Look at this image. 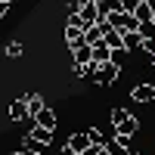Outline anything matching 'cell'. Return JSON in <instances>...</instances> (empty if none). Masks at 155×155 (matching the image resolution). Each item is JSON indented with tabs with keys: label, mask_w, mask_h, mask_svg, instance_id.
<instances>
[{
	"label": "cell",
	"mask_w": 155,
	"mask_h": 155,
	"mask_svg": "<svg viewBox=\"0 0 155 155\" xmlns=\"http://www.w3.org/2000/svg\"><path fill=\"white\" fill-rule=\"evenodd\" d=\"M112 127H115V137H127L130 140L137 134L140 121H137V115L127 112V109H112Z\"/></svg>",
	"instance_id": "cell-1"
},
{
	"label": "cell",
	"mask_w": 155,
	"mask_h": 155,
	"mask_svg": "<svg viewBox=\"0 0 155 155\" xmlns=\"http://www.w3.org/2000/svg\"><path fill=\"white\" fill-rule=\"evenodd\" d=\"M118 74H121V68H118V65H112V62H106V65H99V71H96L93 81L102 84V87H109V84L118 81Z\"/></svg>",
	"instance_id": "cell-2"
},
{
	"label": "cell",
	"mask_w": 155,
	"mask_h": 155,
	"mask_svg": "<svg viewBox=\"0 0 155 155\" xmlns=\"http://www.w3.org/2000/svg\"><path fill=\"white\" fill-rule=\"evenodd\" d=\"M106 152L109 155H130L134 149H130V140H127V137H112L106 143Z\"/></svg>",
	"instance_id": "cell-3"
},
{
	"label": "cell",
	"mask_w": 155,
	"mask_h": 155,
	"mask_svg": "<svg viewBox=\"0 0 155 155\" xmlns=\"http://www.w3.org/2000/svg\"><path fill=\"white\" fill-rule=\"evenodd\" d=\"M65 146H68L74 155H84V152H87L90 146H93V143H90V137H87V130H84V134H71Z\"/></svg>",
	"instance_id": "cell-4"
},
{
	"label": "cell",
	"mask_w": 155,
	"mask_h": 155,
	"mask_svg": "<svg viewBox=\"0 0 155 155\" xmlns=\"http://www.w3.org/2000/svg\"><path fill=\"white\" fill-rule=\"evenodd\" d=\"M71 53H74V62H71V65H87V62H93V47H90V44H74L71 47Z\"/></svg>",
	"instance_id": "cell-5"
},
{
	"label": "cell",
	"mask_w": 155,
	"mask_h": 155,
	"mask_svg": "<svg viewBox=\"0 0 155 155\" xmlns=\"http://www.w3.org/2000/svg\"><path fill=\"white\" fill-rule=\"evenodd\" d=\"M9 118H12V121H31V115H28V102H25V96L12 99V106H9Z\"/></svg>",
	"instance_id": "cell-6"
},
{
	"label": "cell",
	"mask_w": 155,
	"mask_h": 155,
	"mask_svg": "<svg viewBox=\"0 0 155 155\" xmlns=\"http://www.w3.org/2000/svg\"><path fill=\"white\" fill-rule=\"evenodd\" d=\"M130 99H134V102H152V99H155V87H152V84H137V87L130 90Z\"/></svg>",
	"instance_id": "cell-7"
},
{
	"label": "cell",
	"mask_w": 155,
	"mask_h": 155,
	"mask_svg": "<svg viewBox=\"0 0 155 155\" xmlns=\"http://www.w3.org/2000/svg\"><path fill=\"white\" fill-rule=\"evenodd\" d=\"M25 102H28V115H31V121L47 109V99H44V96H37V93H28V96H25Z\"/></svg>",
	"instance_id": "cell-8"
},
{
	"label": "cell",
	"mask_w": 155,
	"mask_h": 155,
	"mask_svg": "<svg viewBox=\"0 0 155 155\" xmlns=\"http://www.w3.org/2000/svg\"><path fill=\"white\" fill-rule=\"evenodd\" d=\"M96 9H99V22H106L112 12H121V0H99Z\"/></svg>",
	"instance_id": "cell-9"
},
{
	"label": "cell",
	"mask_w": 155,
	"mask_h": 155,
	"mask_svg": "<svg viewBox=\"0 0 155 155\" xmlns=\"http://www.w3.org/2000/svg\"><path fill=\"white\" fill-rule=\"evenodd\" d=\"M93 62H96V65H106V62H112V47H109L106 41H99V44L93 47Z\"/></svg>",
	"instance_id": "cell-10"
},
{
	"label": "cell",
	"mask_w": 155,
	"mask_h": 155,
	"mask_svg": "<svg viewBox=\"0 0 155 155\" xmlns=\"http://www.w3.org/2000/svg\"><path fill=\"white\" fill-rule=\"evenodd\" d=\"M34 124H41V127H47V130H56V112L53 109H44L41 115H37V118H34Z\"/></svg>",
	"instance_id": "cell-11"
},
{
	"label": "cell",
	"mask_w": 155,
	"mask_h": 155,
	"mask_svg": "<svg viewBox=\"0 0 155 155\" xmlns=\"http://www.w3.org/2000/svg\"><path fill=\"white\" fill-rule=\"evenodd\" d=\"M22 149H25V155H41V152H44V143H37V140H34L31 134H25V140H22Z\"/></svg>",
	"instance_id": "cell-12"
},
{
	"label": "cell",
	"mask_w": 155,
	"mask_h": 155,
	"mask_svg": "<svg viewBox=\"0 0 155 155\" xmlns=\"http://www.w3.org/2000/svg\"><path fill=\"white\" fill-rule=\"evenodd\" d=\"M134 16H137L140 25H143V22H155V9H152V3H140Z\"/></svg>",
	"instance_id": "cell-13"
},
{
	"label": "cell",
	"mask_w": 155,
	"mask_h": 155,
	"mask_svg": "<svg viewBox=\"0 0 155 155\" xmlns=\"http://www.w3.org/2000/svg\"><path fill=\"white\" fill-rule=\"evenodd\" d=\"M31 137L37 140V143H44V146H50V140H53V130H47V127H41V124H34V127H31Z\"/></svg>",
	"instance_id": "cell-14"
},
{
	"label": "cell",
	"mask_w": 155,
	"mask_h": 155,
	"mask_svg": "<svg viewBox=\"0 0 155 155\" xmlns=\"http://www.w3.org/2000/svg\"><path fill=\"white\" fill-rule=\"evenodd\" d=\"M65 41H68V47L81 44V41H84V31H81V28H74V25H65Z\"/></svg>",
	"instance_id": "cell-15"
},
{
	"label": "cell",
	"mask_w": 155,
	"mask_h": 155,
	"mask_svg": "<svg viewBox=\"0 0 155 155\" xmlns=\"http://www.w3.org/2000/svg\"><path fill=\"white\" fill-rule=\"evenodd\" d=\"M121 37H124V50L143 47V37H140V31H127V34H121Z\"/></svg>",
	"instance_id": "cell-16"
},
{
	"label": "cell",
	"mask_w": 155,
	"mask_h": 155,
	"mask_svg": "<svg viewBox=\"0 0 155 155\" xmlns=\"http://www.w3.org/2000/svg\"><path fill=\"white\" fill-rule=\"evenodd\" d=\"M102 41H106L112 50H121V47H124V37H121V31H115V28H112L106 37H102Z\"/></svg>",
	"instance_id": "cell-17"
},
{
	"label": "cell",
	"mask_w": 155,
	"mask_h": 155,
	"mask_svg": "<svg viewBox=\"0 0 155 155\" xmlns=\"http://www.w3.org/2000/svg\"><path fill=\"white\" fill-rule=\"evenodd\" d=\"M124 62H127V50L121 47V50H112V65H118L121 71H124Z\"/></svg>",
	"instance_id": "cell-18"
},
{
	"label": "cell",
	"mask_w": 155,
	"mask_h": 155,
	"mask_svg": "<svg viewBox=\"0 0 155 155\" xmlns=\"http://www.w3.org/2000/svg\"><path fill=\"white\" fill-rule=\"evenodd\" d=\"M22 53H25V44H22V41H9V44H6V56L16 59V56H22Z\"/></svg>",
	"instance_id": "cell-19"
},
{
	"label": "cell",
	"mask_w": 155,
	"mask_h": 155,
	"mask_svg": "<svg viewBox=\"0 0 155 155\" xmlns=\"http://www.w3.org/2000/svg\"><path fill=\"white\" fill-rule=\"evenodd\" d=\"M140 0H121V12H137Z\"/></svg>",
	"instance_id": "cell-20"
},
{
	"label": "cell",
	"mask_w": 155,
	"mask_h": 155,
	"mask_svg": "<svg viewBox=\"0 0 155 155\" xmlns=\"http://www.w3.org/2000/svg\"><path fill=\"white\" fill-rule=\"evenodd\" d=\"M140 50H146L149 56H155V41H143V47H140Z\"/></svg>",
	"instance_id": "cell-21"
},
{
	"label": "cell",
	"mask_w": 155,
	"mask_h": 155,
	"mask_svg": "<svg viewBox=\"0 0 155 155\" xmlns=\"http://www.w3.org/2000/svg\"><path fill=\"white\" fill-rule=\"evenodd\" d=\"M6 9H9V0H0V16H6Z\"/></svg>",
	"instance_id": "cell-22"
},
{
	"label": "cell",
	"mask_w": 155,
	"mask_h": 155,
	"mask_svg": "<svg viewBox=\"0 0 155 155\" xmlns=\"http://www.w3.org/2000/svg\"><path fill=\"white\" fill-rule=\"evenodd\" d=\"M59 155H74V152H71L68 146H62V149H59Z\"/></svg>",
	"instance_id": "cell-23"
},
{
	"label": "cell",
	"mask_w": 155,
	"mask_h": 155,
	"mask_svg": "<svg viewBox=\"0 0 155 155\" xmlns=\"http://www.w3.org/2000/svg\"><path fill=\"white\" fill-rule=\"evenodd\" d=\"M78 3H81V6H84V3H93V0H78Z\"/></svg>",
	"instance_id": "cell-24"
},
{
	"label": "cell",
	"mask_w": 155,
	"mask_h": 155,
	"mask_svg": "<svg viewBox=\"0 0 155 155\" xmlns=\"http://www.w3.org/2000/svg\"><path fill=\"white\" fill-rule=\"evenodd\" d=\"M149 62H152V68H155V56H149Z\"/></svg>",
	"instance_id": "cell-25"
},
{
	"label": "cell",
	"mask_w": 155,
	"mask_h": 155,
	"mask_svg": "<svg viewBox=\"0 0 155 155\" xmlns=\"http://www.w3.org/2000/svg\"><path fill=\"white\" fill-rule=\"evenodd\" d=\"M16 155H25V152H16Z\"/></svg>",
	"instance_id": "cell-26"
},
{
	"label": "cell",
	"mask_w": 155,
	"mask_h": 155,
	"mask_svg": "<svg viewBox=\"0 0 155 155\" xmlns=\"http://www.w3.org/2000/svg\"><path fill=\"white\" fill-rule=\"evenodd\" d=\"M130 155H140V152H130Z\"/></svg>",
	"instance_id": "cell-27"
},
{
	"label": "cell",
	"mask_w": 155,
	"mask_h": 155,
	"mask_svg": "<svg viewBox=\"0 0 155 155\" xmlns=\"http://www.w3.org/2000/svg\"><path fill=\"white\" fill-rule=\"evenodd\" d=\"M96 3H99V0H96Z\"/></svg>",
	"instance_id": "cell-28"
}]
</instances>
